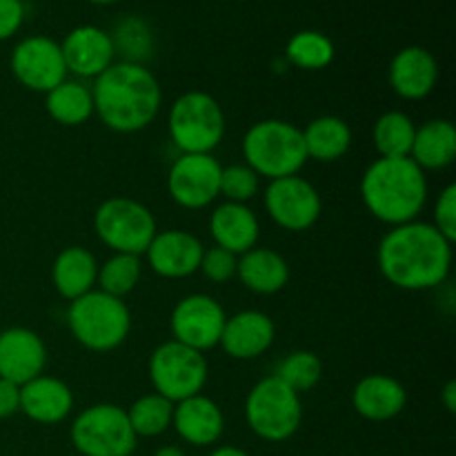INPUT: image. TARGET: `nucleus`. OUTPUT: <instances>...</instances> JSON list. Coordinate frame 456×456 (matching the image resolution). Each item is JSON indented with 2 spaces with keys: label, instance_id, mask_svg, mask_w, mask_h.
<instances>
[{
  "label": "nucleus",
  "instance_id": "nucleus-36",
  "mask_svg": "<svg viewBox=\"0 0 456 456\" xmlns=\"http://www.w3.org/2000/svg\"><path fill=\"white\" fill-rule=\"evenodd\" d=\"M236 265H239V256L227 249L214 248L203 249V258H200L199 272H203V276L212 283H227L236 276Z\"/></svg>",
  "mask_w": 456,
  "mask_h": 456
},
{
  "label": "nucleus",
  "instance_id": "nucleus-1",
  "mask_svg": "<svg viewBox=\"0 0 456 456\" xmlns=\"http://www.w3.org/2000/svg\"><path fill=\"white\" fill-rule=\"evenodd\" d=\"M452 245L432 223L410 221L383 236L377 265L395 288L423 292L445 283L452 267Z\"/></svg>",
  "mask_w": 456,
  "mask_h": 456
},
{
  "label": "nucleus",
  "instance_id": "nucleus-21",
  "mask_svg": "<svg viewBox=\"0 0 456 456\" xmlns=\"http://www.w3.org/2000/svg\"><path fill=\"white\" fill-rule=\"evenodd\" d=\"M71 410H74V395L61 379L40 374L20 386V412L31 421L56 426L69 417Z\"/></svg>",
  "mask_w": 456,
  "mask_h": 456
},
{
  "label": "nucleus",
  "instance_id": "nucleus-37",
  "mask_svg": "<svg viewBox=\"0 0 456 456\" xmlns=\"http://www.w3.org/2000/svg\"><path fill=\"white\" fill-rule=\"evenodd\" d=\"M432 225L450 240L454 243L456 240V185L450 183V185L444 187V191L439 194V200L435 205V223Z\"/></svg>",
  "mask_w": 456,
  "mask_h": 456
},
{
  "label": "nucleus",
  "instance_id": "nucleus-9",
  "mask_svg": "<svg viewBox=\"0 0 456 456\" xmlns=\"http://www.w3.org/2000/svg\"><path fill=\"white\" fill-rule=\"evenodd\" d=\"M71 444L83 456H132L138 436L127 412L114 403L85 408L71 423Z\"/></svg>",
  "mask_w": 456,
  "mask_h": 456
},
{
  "label": "nucleus",
  "instance_id": "nucleus-26",
  "mask_svg": "<svg viewBox=\"0 0 456 456\" xmlns=\"http://www.w3.org/2000/svg\"><path fill=\"white\" fill-rule=\"evenodd\" d=\"M410 159L426 172H439L450 167L456 159V129L450 120L432 118L426 120L414 134Z\"/></svg>",
  "mask_w": 456,
  "mask_h": 456
},
{
  "label": "nucleus",
  "instance_id": "nucleus-3",
  "mask_svg": "<svg viewBox=\"0 0 456 456\" xmlns=\"http://www.w3.org/2000/svg\"><path fill=\"white\" fill-rule=\"evenodd\" d=\"M361 199L368 212L386 225L396 227L417 221L428 203L426 172L410 156H379L361 178Z\"/></svg>",
  "mask_w": 456,
  "mask_h": 456
},
{
  "label": "nucleus",
  "instance_id": "nucleus-4",
  "mask_svg": "<svg viewBox=\"0 0 456 456\" xmlns=\"http://www.w3.org/2000/svg\"><path fill=\"white\" fill-rule=\"evenodd\" d=\"M243 159L261 178L297 176L307 163L303 132L281 118L258 120L243 136Z\"/></svg>",
  "mask_w": 456,
  "mask_h": 456
},
{
  "label": "nucleus",
  "instance_id": "nucleus-42",
  "mask_svg": "<svg viewBox=\"0 0 456 456\" xmlns=\"http://www.w3.org/2000/svg\"><path fill=\"white\" fill-rule=\"evenodd\" d=\"M154 456H187L178 445H163L154 452Z\"/></svg>",
  "mask_w": 456,
  "mask_h": 456
},
{
  "label": "nucleus",
  "instance_id": "nucleus-30",
  "mask_svg": "<svg viewBox=\"0 0 456 456\" xmlns=\"http://www.w3.org/2000/svg\"><path fill=\"white\" fill-rule=\"evenodd\" d=\"M129 426H132L134 435L136 436H160L172 428L174 419V403L159 392L141 396L134 401L127 410Z\"/></svg>",
  "mask_w": 456,
  "mask_h": 456
},
{
  "label": "nucleus",
  "instance_id": "nucleus-6",
  "mask_svg": "<svg viewBox=\"0 0 456 456\" xmlns=\"http://www.w3.org/2000/svg\"><path fill=\"white\" fill-rule=\"evenodd\" d=\"M167 129L181 154H212L225 138V111L208 92H185L169 110Z\"/></svg>",
  "mask_w": 456,
  "mask_h": 456
},
{
  "label": "nucleus",
  "instance_id": "nucleus-5",
  "mask_svg": "<svg viewBox=\"0 0 456 456\" xmlns=\"http://www.w3.org/2000/svg\"><path fill=\"white\" fill-rule=\"evenodd\" d=\"M67 325L85 350L102 354L123 346L132 330V314L123 298L92 289L69 303Z\"/></svg>",
  "mask_w": 456,
  "mask_h": 456
},
{
  "label": "nucleus",
  "instance_id": "nucleus-15",
  "mask_svg": "<svg viewBox=\"0 0 456 456\" xmlns=\"http://www.w3.org/2000/svg\"><path fill=\"white\" fill-rule=\"evenodd\" d=\"M67 74L78 78H96L111 62H116V47L111 34L94 25L71 29L61 43Z\"/></svg>",
  "mask_w": 456,
  "mask_h": 456
},
{
  "label": "nucleus",
  "instance_id": "nucleus-14",
  "mask_svg": "<svg viewBox=\"0 0 456 456\" xmlns=\"http://www.w3.org/2000/svg\"><path fill=\"white\" fill-rule=\"evenodd\" d=\"M12 74L22 87L47 94L67 78L61 43L47 36H27L13 47L9 58Z\"/></svg>",
  "mask_w": 456,
  "mask_h": 456
},
{
  "label": "nucleus",
  "instance_id": "nucleus-16",
  "mask_svg": "<svg viewBox=\"0 0 456 456\" xmlns=\"http://www.w3.org/2000/svg\"><path fill=\"white\" fill-rule=\"evenodd\" d=\"M47 365V346L29 328H7L0 332V379L25 386L40 377Z\"/></svg>",
  "mask_w": 456,
  "mask_h": 456
},
{
  "label": "nucleus",
  "instance_id": "nucleus-32",
  "mask_svg": "<svg viewBox=\"0 0 456 456\" xmlns=\"http://www.w3.org/2000/svg\"><path fill=\"white\" fill-rule=\"evenodd\" d=\"M141 256L134 254H114L98 267L96 283L101 285V292L110 297L123 298L132 292L141 281Z\"/></svg>",
  "mask_w": 456,
  "mask_h": 456
},
{
  "label": "nucleus",
  "instance_id": "nucleus-35",
  "mask_svg": "<svg viewBox=\"0 0 456 456\" xmlns=\"http://www.w3.org/2000/svg\"><path fill=\"white\" fill-rule=\"evenodd\" d=\"M258 190H261V176L252 167H248L245 163L223 167L218 196H225V200H230V203L248 205V200H252L258 194Z\"/></svg>",
  "mask_w": 456,
  "mask_h": 456
},
{
  "label": "nucleus",
  "instance_id": "nucleus-2",
  "mask_svg": "<svg viewBox=\"0 0 456 456\" xmlns=\"http://www.w3.org/2000/svg\"><path fill=\"white\" fill-rule=\"evenodd\" d=\"M94 114L118 134H136L150 127L163 105L159 78L141 62L116 61L94 78Z\"/></svg>",
  "mask_w": 456,
  "mask_h": 456
},
{
  "label": "nucleus",
  "instance_id": "nucleus-8",
  "mask_svg": "<svg viewBox=\"0 0 456 456\" xmlns=\"http://www.w3.org/2000/svg\"><path fill=\"white\" fill-rule=\"evenodd\" d=\"M94 232L114 254L142 256L156 236V218L147 205L129 196H114L98 205Z\"/></svg>",
  "mask_w": 456,
  "mask_h": 456
},
{
  "label": "nucleus",
  "instance_id": "nucleus-31",
  "mask_svg": "<svg viewBox=\"0 0 456 456\" xmlns=\"http://www.w3.org/2000/svg\"><path fill=\"white\" fill-rule=\"evenodd\" d=\"M334 43L325 34L314 29H303L288 40L285 58L289 65L305 71L325 69L334 61Z\"/></svg>",
  "mask_w": 456,
  "mask_h": 456
},
{
  "label": "nucleus",
  "instance_id": "nucleus-18",
  "mask_svg": "<svg viewBox=\"0 0 456 456\" xmlns=\"http://www.w3.org/2000/svg\"><path fill=\"white\" fill-rule=\"evenodd\" d=\"M276 337L274 321L258 310H243L227 316L218 346L236 361H252L265 354Z\"/></svg>",
  "mask_w": 456,
  "mask_h": 456
},
{
  "label": "nucleus",
  "instance_id": "nucleus-23",
  "mask_svg": "<svg viewBox=\"0 0 456 456\" xmlns=\"http://www.w3.org/2000/svg\"><path fill=\"white\" fill-rule=\"evenodd\" d=\"M209 232H212L214 245L240 256L256 248L261 225H258L256 214L248 205L225 200L209 216Z\"/></svg>",
  "mask_w": 456,
  "mask_h": 456
},
{
  "label": "nucleus",
  "instance_id": "nucleus-40",
  "mask_svg": "<svg viewBox=\"0 0 456 456\" xmlns=\"http://www.w3.org/2000/svg\"><path fill=\"white\" fill-rule=\"evenodd\" d=\"M441 399H444V405L448 412H454L456 410V381H448L441 390Z\"/></svg>",
  "mask_w": 456,
  "mask_h": 456
},
{
  "label": "nucleus",
  "instance_id": "nucleus-7",
  "mask_svg": "<svg viewBox=\"0 0 456 456\" xmlns=\"http://www.w3.org/2000/svg\"><path fill=\"white\" fill-rule=\"evenodd\" d=\"M245 419L258 439L270 444L288 441L301 428V395H297L274 374L261 379L245 399Z\"/></svg>",
  "mask_w": 456,
  "mask_h": 456
},
{
  "label": "nucleus",
  "instance_id": "nucleus-19",
  "mask_svg": "<svg viewBox=\"0 0 456 456\" xmlns=\"http://www.w3.org/2000/svg\"><path fill=\"white\" fill-rule=\"evenodd\" d=\"M390 85L396 96L421 101L430 96L439 80V62L426 47L410 45L399 49L390 62Z\"/></svg>",
  "mask_w": 456,
  "mask_h": 456
},
{
  "label": "nucleus",
  "instance_id": "nucleus-13",
  "mask_svg": "<svg viewBox=\"0 0 456 456\" xmlns=\"http://www.w3.org/2000/svg\"><path fill=\"white\" fill-rule=\"evenodd\" d=\"M225 319V310L216 298L208 294H190L174 305L169 328H172L174 341L205 354L221 341Z\"/></svg>",
  "mask_w": 456,
  "mask_h": 456
},
{
  "label": "nucleus",
  "instance_id": "nucleus-10",
  "mask_svg": "<svg viewBox=\"0 0 456 456\" xmlns=\"http://www.w3.org/2000/svg\"><path fill=\"white\" fill-rule=\"evenodd\" d=\"M150 381L172 403L200 395L208 383V359L203 352L178 341H165L150 356Z\"/></svg>",
  "mask_w": 456,
  "mask_h": 456
},
{
  "label": "nucleus",
  "instance_id": "nucleus-25",
  "mask_svg": "<svg viewBox=\"0 0 456 456\" xmlns=\"http://www.w3.org/2000/svg\"><path fill=\"white\" fill-rule=\"evenodd\" d=\"M98 279V263L89 249L71 245L58 252L52 265V281L56 292L65 301H76L83 294L92 292Z\"/></svg>",
  "mask_w": 456,
  "mask_h": 456
},
{
  "label": "nucleus",
  "instance_id": "nucleus-38",
  "mask_svg": "<svg viewBox=\"0 0 456 456\" xmlns=\"http://www.w3.org/2000/svg\"><path fill=\"white\" fill-rule=\"evenodd\" d=\"M25 20V3L22 0H0V43L18 34Z\"/></svg>",
  "mask_w": 456,
  "mask_h": 456
},
{
  "label": "nucleus",
  "instance_id": "nucleus-24",
  "mask_svg": "<svg viewBox=\"0 0 456 456\" xmlns=\"http://www.w3.org/2000/svg\"><path fill=\"white\" fill-rule=\"evenodd\" d=\"M236 276L254 294H276L288 285L289 265L279 252L270 248H252L240 254Z\"/></svg>",
  "mask_w": 456,
  "mask_h": 456
},
{
  "label": "nucleus",
  "instance_id": "nucleus-28",
  "mask_svg": "<svg viewBox=\"0 0 456 456\" xmlns=\"http://www.w3.org/2000/svg\"><path fill=\"white\" fill-rule=\"evenodd\" d=\"M45 110L65 127H78L87 123L94 114V96L92 87H87L80 80H62L61 85L45 94Z\"/></svg>",
  "mask_w": 456,
  "mask_h": 456
},
{
  "label": "nucleus",
  "instance_id": "nucleus-39",
  "mask_svg": "<svg viewBox=\"0 0 456 456\" xmlns=\"http://www.w3.org/2000/svg\"><path fill=\"white\" fill-rule=\"evenodd\" d=\"M20 412V386L0 379V419Z\"/></svg>",
  "mask_w": 456,
  "mask_h": 456
},
{
  "label": "nucleus",
  "instance_id": "nucleus-12",
  "mask_svg": "<svg viewBox=\"0 0 456 456\" xmlns=\"http://www.w3.org/2000/svg\"><path fill=\"white\" fill-rule=\"evenodd\" d=\"M223 165L212 154H181L167 174L169 199L185 209H205L218 199Z\"/></svg>",
  "mask_w": 456,
  "mask_h": 456
},
{
  "label": "nucleus",
  "instance_id": "nucleus-41",
  "mask_svg": "<svg viewBox=\"0 0 456 456\" xmlns=\"http://www.w3.org/2000/svg\"><path fill=\"white\" fill-rule=\"evenodd\" d=\"M209 456H249V454L243 452L240 448H234V445H223V448H216Z\"/></svg>",
  "mask_w": 456,
  "mask_h": 456
},
{
  "label": "nucleus",
  "instance_id": "nucleus-22",
  "mask_svg": "<svg viewBox=\"0 0 456 456\" xmlns=\"http://www.w3.org/2000/svg\"><path fill=\"white\" fill-rule=\"evenodd\" d=\"M352 405L368 421H390L408 405V390L395 377L368 374L352 390Z\"/></svg>",
  "mask_w": 456,
  "mask_h": 456
},
{
  "label": "nucleus",
  "instance_id": "nucleus-27",
  "mask_svg": "<svg viewBox=\"0 0 456 456\" xmlns=\"http://www.w3.org/2000/svg\"><path fill=\"white\" fill-rule=\"evenodd\" d=\"M303 132L307 160L314 159L319 163H334L343 159L352 147V129L338 116H319L310 120Z\"/></svg>",
  "mask_w": 456,
  "mask_h": 456
},
{
  "label": "nucleus",
  "instance_id": "nucleus-43",
  "mask_svg": "<svg viewBox=\"0 0 456 456\" xmlns=\"http://www.w3.org/2000/svg\"><path fill=\"white\" fill-rule=\"evenodd\" d=\"M87 3L101 4V7H105V4H116V3H120V0H87Z\"/></svg>",
  "mask_w": 456,
  "mask_h": 456
},
{
  "label": "nucleus",
  "instance_id": "nucleus-29",
  "mask_svg": "<svg viewBox=\"0 0 456 456\" xmlns=\"http://www.w3.org/2000/svg\"><path fill=\"white\" fill-rule=\"evenodd\" d=\"M414 134H417V125L408 114L399 110L386 111L374 123V147L381 159H405L412 150Z\"/></svg>",
  "mask_w": 456,
  "mask_h": 456
},
{
  "label": "nucleus",
  "instance_id": "nucleus-17",
  "mask_svg": "<svg viewBox=\"0 0 456 456\" xmlns=\"http://www.w3.org/2000/svg\"><path fill=\"white\" fill-rule=\"evenodd\" d=\"M203 243L185 230L156 232L145 256L151 270L163 279H187L199 272Z\"/></svg>",
  "mask_w": 456,
  "mask_h": 456
},
{
  "label": "nucleus",
  "instance_id": "nucleus-11",
  "mask_svg": "<svg viewBox=\"0 0 456 456\" xmlns=\"http://www.w3.org/2000/svg\"><path fill=\"white\" fill-rule=\"evenodd\" d=\"M263 200H265V209L272 221L288 232L310 230L323 212L319 190L298 174L270 181Z\"/></svg>",
  "mask_w": 456,
  "mask_h": 456
},
{
  "label": "nucleus",
  "instance_id": "nucleus-34",
  "mask_svg": "<svg viewBox=\"0 0 456 456\" xmlns=\"http://www.w3.org/2000/svg\"><path fill=\"white\" fill-rule=\"evenodd\" d=\"M111 40H114L116 53L123 52L125 61L141 62V65L142 58H145L151 49L150 27H147L145 20H141V18L136 16L125 18V20L116 27V34L111 36Z\"/></svg>",
  "mask_w": 456,
  "mask_h": 456
},
{
  "label": "nucleus",
  "instance_id": "nucleus-33",
  "mask_svg": "<svg viewBox=\"0 0 456 456\" xmlns=\"http://www.w3.org/2000/svg\"><path fill=\"white\" fill-rule=\"evenodd\" d=\"M274 377H279L285 386L301 395V392H310L312 387H316V383L323 377V363L310 350L289 352L279 363Z\"/></svg>",
  "mask_w": 456,
  "mask_h": 456
},
{
  "label": "nucleus",
  "instance_id": "nucleus-20",
  "mask_svg": "<svg viewBox=\"0 0 456 456\" xmlns=\"http://www.w3.org/2000/svg\"><path fill=\"white\" fill-rule=\"evenodd\" d=\"M172 426L185 444L194 448H208L223 436L225 417L216 401L200 392V395L174 403Z\"/></svg>",
  "mask_w": 456,
  "mask_h": 456
}]
</instances>
